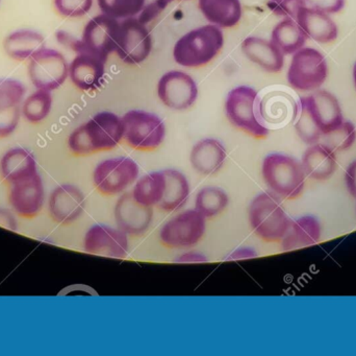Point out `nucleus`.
Listing matches in <instances>:
<instances>
[{"mask_svg": "<svg viewBox=\"0 0 356 356\" xmlns=\"http://www.w3.org/2000/svg\"><path fill=\"white\" fill-rule=\"evenodd\" d=\"M172 1H175V0H162V2L165 4V6H167V4L170 3V2Z\"/></svg>", "mask_w": 356, "mask_h": 356, "instance_id": "obj_46", "label": "nucleus"}, {"mask_svg": "<svg viewBox=\"0 0 356 356\" xmlns=\"http://www.w3.org/2000/svg\"><path fill=\"white\" fill-rule=\"evenodd\" d=\"M327 75V62L323 54L315 48L303 47L293 54L288 82L299 91H315L325 83Z\"/></svg>", "mask_w": 356, "mask_h": 356, "instance_id": "obj_8", "label": "nucleus"}, {"mask_svg": "<svg viewBox=\"0 0 356 356\" xmlns=\"http://www.w3.org/2000/svg\"><path fill=\"white\" fill-rule=\"evenodd\" d=\"M225 159L226 150L223 144L211 138L200 140L191 150V164L201 175H215L223 167Z\"/></svg>", "mask_w": 356, "mask_h": 356, "instance_id": "obj_21", "label": "nucleus"}, {"mask_svg": "<svg viewBox=\"0 0 356 356\" xmlns=\"http://www.w3.org/2000/svg\"><path fill=\"white\" fill-rule=\"evenodd\" d=\"M229 204L228 194L222 188L204 187L197 194L195 209L205 219L217 217L225 210Z\"/></svg>", "mask_w": 356, "mask_h": 356, "instance_id": "obj_31", "label": "nucleus"}, {"mask_svg": "<svg viewBox=\"0 0 356 356\" xmlns=\"http://www.w3.org/2000/svg\"><path fill=\"white\" fill-rule=\"evenodd\" d=\"M52 107L51 91L37 89L31 94L21 107V114L29 123H37L49 115Z\"/></svg>", "mask_w": 356, "mask_h": 356, "instance_id": "obj_33", "label": "nucleus"}, {"mask_svg": "<svg viewBox=\"0 0 356 356\" xmlns=\"http://www.w3.org/2000/svg\"><path fill=\"white\" fill-rule=\"evenodd\" d=\"M120 37V22L106 14L92 18L83 29L81 41L72 44L76 52L94 54L106 62L108 56L116 52Z\"/></svg>", "mask_w": 356, "mask_h": 356, "instance_id": "obj_7", "label": "nucleus"}, {"mask_svg": "<svg viewBox=\"0 0 356 356\" xmlns=\"http://www.w3.org/2000/svg\"><path fill=\"white\" fill-rule=\"evenodd\" d=\"M152 49V35L143 22L135 17L120 22V37L116 52L123 62L140 64L148 58Z\"/></svg>", "mask_w": 356, "mask_h": 356, "instance_id": "obj_12", "label": "nucleus"}, {"mask_svg": "<svg viewBox=\"0 0 356 356\" xmlns=\"http://www.w3.org/2000/svg\"><path fill=\"white\" fill-rule=\"evenodd\" d=\"M249 223L254 233L266 242H282L290 219L273 192H263L251 201Z\"/></svg>", "mask_w": 356, "mask_h": 356, "instance_id": "obj_4", "label": "nucleus"}, {"mask_svg": "<svg viewBox=\"0 0 356 356\" xmlns=\"http://www.w3.org/2000/svg\"><path fill=\"white\" fill-rule=\"evenodd\" d=\"M305 6L322 10L327 14H336L343 10L345 0H303Z\"/></svg>", "mask_w": 356, "mask_h": 356, "instance_id": "obj_40", "label": "nucleus"}, {"mask_svg": "<svg viewBox=\"0 0 356 356\" xmlns=\"http://www.w3.org/2000/svg\"><path fill=\"white\" fill-rule=\"evenodd\" d=\"M86 207L85 194L76 186L63 184L52 192L49 212L56 223L68 225L76 221Z\"/></svg>", "mask_w": 356, "mask_h": 356, "instance_id": "obj_17", "label": "nucleus"}, {"mask_svg": "<svg viewBox=\"0 0 356 356\" xmlns=\"http://www.w3.org/2000/svg\"><path fill=\"white\" fill-rule=\"evenodd\" d=\"M345 181H346L347 189L349 194L356 199V160L353 161L346 169L345 173Z\"/></svg>", "mask_w": 356, "mask_h": 356, "instance_id": "obj_42", "label": "nucleus"}, {"mask_svg": "<svg viewBox=\"0 0 356 356\" xmlns=\"http://www.w3.org/2000/svg\"><path fill=\"white\" fill-rule=\"evenodd\" d=\"M29 77L37 89H58L69 77V65L58 50L43 49L29 59Z\"/></svg>", "mask_w": 356, "mask_h": 356, "instance_id": "obj_11", "label": "nucleus"}, {"mask_svg": "<svg viewBox=\"0 0 356 356\" xmlns=\"http://www.w3.org/2000/svg\"><path fill=\"white\" fill-rule=\"evenodd\" d=\"M309 39L295 19L286 18L280 21L272 31L271 41L284 54H294L305 47Z\"/></svg>", "mask_w": 356, "mask_h": 356, "instance_id": "obj_29", "label": "nucleus"}, {"mask_svg": "<svg viewBox=\"0 0 356 356\" xmlns=\"http://www.w3.org/2000/svg\"><path fill=\"white\" fill-rule=\"evenodd\" d=\"M303 171L311 179L323 181L334 175L337 169L336 153L324 144H312L302 156Z\"/></svg>", "mask_w": 356, "mask_h": 356, "instance_id": "obj_24", "label": "nucleus"}, {"mask_svg": "<svg viewBox=\"0 0 356 356\" xmlns=\"http://www.w3.org/2000/svg\"><path fill=\"white\" fill-rule=\"evenodd\" d=\"M207 261H209V259L204 254L195 252V251L184 253L175 259V263H207Z\"/></svg>", "mask_w": 356, "mask_h": 356, "instance_id": "obj_41", "label": "nucleus"}, {"mask_svg": "<svg viewBox=\"0 0 356 356\" xmlns=\"http://www.w3.org/2000/svg\"><path fill=\"white\" fill-rule=\"evenodd\" d=\"M353 81H355V86L356 89V62L355 64V67H353Z\"/></svg>", "mask_w": 356, "mask_h": 356, "instance_id": "obj_45", "label": "nucleus"}, {"mask_svg": "<svg viewBox=\"0 0 356 356\" xmlns=\"http://www.w3.org/2000/svg\"><path fill=\"white\" fill-rule=\"evenodd\" d=\"M205 217L196 209L184 211L163 226L160 240L169 249H188L196 246L204 236Z\"/></svg>", "mask_w": 356, "mask_h": 356, "instance_id": "obj_10", "label": "nucleus"}, {"mask_svg": "<svg viewBox=\"0 0 356 356\" xmlns=\"http://www.w3.org/2000/svg\"><path fill=\"white\" fill-rule=\"evenodd\" d=\"M114 215L119 229L127 235H141L147 231L154 219L152 207L138 203L131 192H127L118 199Z\"/></svg>", "mask_w": 356, "mask_h": 356, "instance_id": "obj_15", "label": "nucleus"}, {"mask_svg": "<svg viewBox=\"0 0 356 356\" xmlns=\"http://www.w3.org/2000/svg\"><path fill=\"white\" fill-rule=\"evenodd\" d=\"M261 173L272 192L286 200L298 198L305 189L307 176L302 164L286 155H268L264 159Z\"/></svg>", "mask_w": 356, "mask_h": 356, "instance_id": "obj_5", "label": "nucleus"}, {"mask_svg": "<svg viewBox=\"0 0 356 356\" xmlns=\"http://www.w3.org/2000/svg\"><path fill=\"white\" fill-rule=\"evenodd\" d=\"M295 117V130L301 140L311 146L318 144L321 138L322 132L312 113L307 96H303L297 102Z\"/></svg>", "mask_w": 356, "mask_h": 356, "instance_id": "obj_32", "label": "nucleus"}, {"mask_svg": "<svg viewBox=\"0 0 356 356\" xmlns=\"http://www.w3.org/2000/svg\"><path fill=\"white\" fill-rule=\"evenodd\" d=\"M4 52L16 61L29 60L45 48V38L37 31L21 29L8 35L3 41Z\"/></svg>", "mask_w": 356, "mask_h": 356, "instance_id": "obj_27", "label": "nucleus"}, {"mask_svg": "<svg viewBox=\"0 0 356 356\" xmlns=\"http://www.w3.org/2000/svg\"><path fill=\"white\" fill-rule=\"evenodd\" d=\"M56 10L67 18L83 16L91 10L93 0H54Z\"/></svg>", "mask_w": 356, "mask_h": 356, "instance_id": "obj_37", "label": "nucleus"}, {"mask_svg": "<svg viewBox=\"0 0 356 356\" xmlns=\"http://www.w3.org/2000/svg\"><path fill=\"white\" fill-rule=\"evenodd\" d=\"M139 165L129 157L102 161L93 173L94 185L104 196H115L127 190L139 177Z\"/></svg>", "mask_w": 356, "mask_h": 356, "instance_id": "obj_9", "label": "nucleus"}, {"mask_svg": "<svg viewBox=\"0 0 356 356\" xmlns=\"http://www.w3.org/2000/svg\"><path fill=\"white\" fill-rule=\"evenodd\" d=\"M268 8L284 18L296 19L299 10L305 6L303 0H268Z\"/></svg>", "mask_w": 356, "mask_h": 356, "instance_id": "obj_38", "label": "nucleus"}, {"mask_svg": "<svg viewBox=\"0 0 356 356\" xmlns=\"http://www.w3.org/2000/svg\"><path fill=\"white\" fill-rule=\"evenodd\" d=\"M245 56L268 72H280L284 68V54L272 41L259 37H248L243 41Z\"/></svg>", "mask_w": 356, "mask_h": 356, "instance_id": "obj_22", "label": "nucleus"}, {"mask_svg": "<svg viewBox=\"0 0 356 356\" xmlns=\"http://www.w3.org/2000/svg\"><path fill=\"white\" fill-rule=\"evenodd\" d=\"M106 63L89 52H77L69 65V77L79 89L85 91L98 89L104 81Z\"/></svg>", "mask_w": 356, "mask_h": 356, "instance_id": "obj_18", "label": "nucleus"}, {"mask_svg": "<svg viewBox=\"0 0 356 356\" xmlns=\"http://www.w3.org/2000/svg\"><path fill=\"white\" fill-rule=\"evenodd\" d=\"M224 37L217 25L207 24L188 31L177 42L173 50L175 62L195 68L211 62L223 47Z\"/></svg>", "mask_w": 356, "mask_h": 356, "instance_id": "obj_2", "label": "nucleus"}, {"mask_svg": "<svg viewBox=\"0 0 356 356\" xmlns=\"http://www.w3.org/2000/svg\"><path fill=\"white\" fill-rule=\"evenodd\" d=\"M12 185L10 203L15 212L27 219L35 217L42 210L44 203V187L39 173Z\"/></svg>", "mask_w": 356, "mask_h": 356, "instance_id": "obj_16", "label": "nucleus"}, {"mask_svg": "<svg viewBox=\"0 0 356 356\" xmlns=\"http://www.w3.org/2000/svg\"><path fill=\"white\" fill-rule=\"evenodd\" d=\"M83 248L90 254L111 258H124L129 254V238L119 228L110 226H93L88 230L83 240Z\"/></svg>", "mask_w": 356, "mask_h": 356, "instance_id": "obj_14", "label": "nucleus"}, {"mask_svg": "<svg viewBox=\"0 0 356 356\" xmlns=\"http://www.w3.org/2000/svg\"><path fill=\"white\" fill-rule=\"evenodd\" d=\"M199 8L211 24L220 29L236 26L242 17L240 0H199Z\"/></svg>", "mask_w": 356, "mask_h": 356, "instance_id": "obj_25", "label": "nucleus"}, {"mask_svg": "<svg viewBox=\"0 0 356 356\" xmlns=\"http://www.w3.org/2000/svg\"><path fill=\"white\" fill-rule=\"evenodd\" d=\"M257 256V253L255 252L253 249L251 248H240L238 250L234 251L230 253L225 261H242V259H250L254 258Z\"/></svg>", "mask_w": 356, "mask_h": 356, "instance_id": "obj_44", "label": "nucleus"}, {"mask_svg": "<svg viewBox=\"0 0 356 356\" xmlns=\"http://www.w3.org/2000/svg\"><path fill=\"white\" fill-rule=\"evenodd\" d=\"M159 98L173 110H186L196 102L198 88L191 75L182 71H169L161 77L158 85Z\"/></svg>", "mask_w": 356, "mask_h": 356, "instance_id": "obj_13", "label": "nucleus"}, {"mask_svg": "<svg viewBox=\"0 0 356 356\" xmlns=\"http://www.w3.org/2000/svg\"><path fill=\"white\" fill-rule=\"evenodd\" d=\"M295 20L307 37L319 43H330L338 38V26L327 13L303 6Z\"/></svg>", "mask_w": 356, "mask_h": 356, "instance_id": "obj_20", "label": "nucleus"}, {"mask_svg": "<svg viewBox=\"0 0 356 356\" xmlns=\"http://www.w3.org/2000/svg\"><path fill=\"white\" fill-rule=\"evenodd\" d=\"M228 121L254 138L267 137L269 129L261 112L259 93L248 86H238L228 93L225 102Z\"/></svg>", "mask_w": 356, "mask_h": 356, "instance_id": "obj_3", "label": "nucleus"}, {"mask_svg": "<svg viewBox=\"0 0 356 356\" xmlns=\"http://www.w3.org/2000/svg\"><path fill=\"white\" fill-rule=\"evenodd\" d=\"M0 226L6 229L15 231L17 230V221L14 215L8 209L0 208Z\"/></svg>", "mask_w": 356, "mask_h": 356, "instance_id": "obj_43", "label": "nucleus"}, {"mask_svg": "<svg viewBox=\"0 0 356 356\" xmlns=\"http://www.w3.org/2000/svg\"><path fill=\"white\" fill-rule=\"evenodd\" d=\"M25 89L22 83L14 79H0V111L20 106L24 98Z\"/></svg>", "mask_w": 356, "mask_h": 356, "instance_id": "obj_36", "label": "nucleus"}, {"mask_svg": "<svg viewBox=\"0 0 356 356\" xmlns=\"http://www.w3.org/2000/svg\"><path fill=\"white\" fill-rule=\"evenodd\" d=\"M307 98L322 135L330 133L344 121L340 102L334 94L326 90H315Z\"/></svg>", "mask_w": 356, "mask_h": 356, "instance_id": "obj_19", "label": "nucleus"}, {"mask_svg": "<svg viewBox=\"0 0 356 356\" xmlns=\"http://www.w3.org/2000/svg\"><path fill=\"white\" fill-rule=\"evenodd\" d=\"M123 139L138 150H154L164 142V121L154 113L142 110L129 111L122 117Z\"/></svg>", "mask_w": 356, "mask_h": 356, "instance_id": "obj_6", "label": "nucleus"}, {"mask_svg": "<svg viewBox=\"0 0 356 356\" xmlns=\"http://www.w3.org/2000/svg\"><path fill=\"white\" fill-rule=\"evenodd\" d=\"M0 167L2 177L10 184L38 173L35 157L25 148H12L6 152L2 157Z\"/></svg>", "mask_w": 356, "mask_h": 356, "instance_id": "obj_26", "label": "nucleus"}, {"mask_svg": "<svg viewBox=\"0 0 356 356\" xmlns=\"http://www.w3.org/2000/svg\"><path fill=\"white\" fill-rule=\"evenodd\" d=\"M356 140V129L350 121H343L338 127L324 134L320 139V144L336 152H343L353 146Z\"/></svg>", "mask_w": 356, "mask_h": 356, "instance_id": "obj_34", "label": "nucleus"}, {"mask_svg": "<svg viewBox=\"0 0 356 356\" xmlns=\"http://www.w3.org/2000/svg\"><path fill=\"white\" fill-rule=\"evenodd\" d=\"M20 116V106L0 111V138L8 137L16 130Z\"/></svg>", "mask_w": 356, "mask_h": 356, "instance_id": "obj_39", "label": "nucleus"}, {"mask_svg": "<svg viewBox=\"0 0 356 356\" xmlns=\"http://www.w3.org/2000/svg\"><path fill=\"white\" fill-rule=\"evenodd\" d=\"M102 14L115 19H127L141 14L146 0H97Z\"/></svg>", "mask_w": 356, "mask_h": 356, "instance_id": "obj_35", "label": "nucleus"}, {"mask_svg": "<svg viewBox=\"0 0 356 356\" xmlns=\"http://www.w3.org/2000/svg\"><path fill=\"white\" fill-rule=\"evenodd\" d=\"M122 118L112 112H100L69 136L68 146L75 156L111 150L123 139Z\"/></svg>", "mask_w": 356, "mask_h": 356, "instance_id": "obj_1", "label": "nucleus"}, {"mask_svg": "<svg viewBox=\"0 0 356 356\" xmlns=\"http://www.w3.org/2000/svg\"><path fill=\"white\" fill-rule=\"evenodd\" d=\"M321 238L319 221L312 215L299 217L291 222L286 234L282 240L284 251L307 248L317 244Z\"/></svg>", "mask_w": 356, "mask_h": 356, "instance_id": "obj_23", "label": "nucleus"}, {"mask_svg": "<svg viewBox=\"0 0 356 356\" xmlns=\"http://www.w3.org/2000/svg\"><path fill=\"white\" fill-rule=\"evenodd\" d=\"M163 173L166 178V189L158 206L167 212L179 210L186 204L190 196L188 179L177 169H165Z\"/></svg>", "mask_w": 356, "mask_h": 356, "instance_id": "obj_28", "label": "nucleus"}, {"mask_svg": "<svg viewBox=\"0 0 356 356\" xmlns=\"http://www.w3.org/2000/svg\"><path fill=\"white\" fill-rule=\"evenodd\" d=\"M166 189V178L163 171H154L138 180L134 187V199L144 206H158Z\"/></svg>", "mask_w": 356, "mask_h": 356, "instance_id": "obj_30", "label": "nucleus"}]
</instances>
